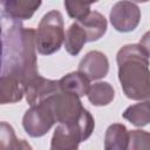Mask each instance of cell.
Returning a JSON list of instances; mask_svg holds the SVG:
<instances>
[{
	"label": "cell",
	"instance_id": "cell-16",
	"mask_svg": "<svg viewBox=\"0 0 150 150\" xmlns=\"http://www.w3.org/2000/svg\"><path fill=\"white\" fill-rule=\"evenodd\" d=\"M87 96L94 105H108L115 97V90L108 82H96L90 86Z\"/></svg>",
	"mask_w": 150,
	"mask_h": 150
},
{
	"label": "cell",
	"instance_id": "cell-18",
	"mask_svg": "<svg viewBox=\"0 0 150 150\" xmlns=\"http://www.w3.org/2000/svg\"><path fill=\"white\" fill-rule=\"evenodd\" d=\"M73 125L80 132L81 138H82V142H84V141H87L91 136V134L94 131V128H95L94 117L91 116V114L87 109H83L82 114L80 115V117L77 118V121L75 123H73Z\"/></svg>",
	"mask_w": 150,
	"mask_h": 150
},
{
	"label": "cell",
	"instance_id": "cell-12",
	"mask_svg": "<svg viewBox=\"0 0 150 150\" xmlns=\"http://www.w3.org/2000/svg\"><path fill=\"white\" fill-rule=\"evenodd\" d=\"M79 23L84 29L88 42L97 41L98 39H101L105 34L108 27V22L104 15L96 11H91L90 14L84 20L79 21Z\"/></svg>",
	"mask_w": 150,
	"mask_h": 150
},
{
	"label": "cell",
	"instance_id": "cell-22",
	"mask_svg": "<svg viewBox=\"0 0 150 150\" xmlns=\"http://www.w3.org/2000/svg\"><path fill=\"white\" fill-rule=\"evenodd\" d=\"M138 45L142 47V49H143L144 53L148 55V57H150V30L146 32V33L142 36V39H141V41H139Z\"/></svg>",
	"mask_w": 150,
	"mask_h": 150
},
{
	"label": "cell",
	"instance_id": "cell-5",
	"mask_svg": "<svg viewBox=\"0 0 150 150\" xmlns=\"http://www.w3.org/2000/svg\"><path fill=\"white\" fill-rule=\"evenodd\" d=\"M55 123L56 120L54 114L46 102L30 107L22 118L23 129L30 137H41L46 135Z\"/></svg>",
	"mask_w": 150,
	"mask_h": 150
},
{
	"label": "cell",
	"instance_id": "cell-6",
	"mask_svg": "<svg viewBox=\"0 0 150 150\" xmlns=\"http://www.w3.org/2000/svg\"><path fill=\"white\" fill-rule=\"evenodd\" d=\"M110 23L117 32L128 33L137 28L141 21V9L131 1L116 2L109 14Z\"/></svg>",
	"mask_w": 150,
	"mask_h": 150
},
{
	"label": "cell",
	"instance_id": "cell-20",
	"mask_svg": "<svg viewBox=\"0 0 150 150\" xmlns=\"http://www.w3.org/2000/svg\"><path fill=\"white\" fill-rule=\"evenodd\" d=\"M64 7L68 15L75 20V22L84 20L90 14V2H80V1H64Z\"/></svg>",
	"mask_w": 150,
	"mask_h": 150
},
{
	"label": "cell",
	"instance_id": "cell-9",
	"mask_svg": "<svg viewBox=\"0 0 150 150\" xmlns=\"http://www.w3.org/2000/svg\"><path fill=\"white\" fill-rule=\"evenodd\" d=\"M2 16H7L12 21L20 22L33 16L41 6L40 0H4L1 1Z\"/></svg>",
	"mask_w": 150,
	"mask_h": 150
},
{
	"label": "cell",
	"instance_id": "cell-2",
	"mask_svg": "<svg viewBox=\"0 0 150 150\" xmlns=\"http://www.w3.org/2000/svg\"><path fill=\"white\" fill-rule=\"evenodd\" d=\"M118 80L124 95L134 101H145L150 94L149 57L139 45H125L117 55Z\"/></svg>",
	"mask_w": 150,
	"mask_h": 150
},
{
	"label": "cell",
	"instance_id": "cell-11",
	"mask_svg": "<svg viewBox=\"0 0 150 150\" xmlns=\"http://www.w3.org/2000/svg\"><path fill=\"white\" fill-rule=\"evenodd\" d=\"M26 94V86L12 76H1L0 79V102L1 104L16 103Z\"/></svg>",
	"mask_w": 150,
	"mask_h": 150
},
{
	"label": "cell",
	"instance_id": "cell-8",
	"mask_svg": "<svg viewBox=\"0 0 150 150\" xmlns=\"http://www.w3.org/2000/svg\"><path fill=\"white\" fill-rule=\"evenodd\" d=\"M61 89L59 81L39 76L26 87V101L30 107L38 105Z\"/></svg>",
	"mask_w": 150,
	"mask_h": 150
},
{
	"label": "cell",
	"instance_id": "cell-17",
	"mask_svg": "<svg viewBox=\"0 0 150 150\" xmlns=\"http://www.w3.org/2000/svg\"><path fill=\"white\" fill-rule=\"evenodd\" d=\"M123 118L136 127H144L150 123V103L141 101L128 107L123 112Z\"/></svg>",
	"mask_w": 150,
	"mask_h": 150
},
{
	"label": "cell",
	"instance_id": "cell-14",
	"mask_svg": "<svg viewBox=\"0 0 150 150\" xmlns=\"http://www.w3.org/2000/svg\"><path fill=\"white\" fill-rule=\"evenodd\" d=\"M59 82L62 90L74 94L77 97H82L87 95L90 88V81L79 70L64 75L62 79L59 80Z\"/></svg>",
	"mask_w": 150,
	"mask_h": 150
},
{
	"label": "cell",
	"instance_id": "cell-10",
	"mask_svg": "<svg viewBox=\"0 0 150 150\" xmlns=\"http://www.w3.org/2000/svg\"><path fill=\"white\" fill-rule=\"evenodd\" d=\"M81 135L73 124H59L53 134L50 150H77Z\"/></svg>",
	"mask_w": 150,
	"mask_h": 150
},
{
	"label": "cell",
	"instance_id": "cell-21",
	"mask_svg": "<svg viewBox=\"0 0 150 150\" xmlns=\"http://www.w3.org/2000/svg\"><path fill=\"white\" fill-rule=\"evenodd\" d=\"M19 139L14 129L7 122H1L0 127V150H16Z\"/></svg>",
	"mask_w": 150,
	"mask_h": 150
},
{
	"label": "cell",
	"instance_id": "cell-3",
	"mask_svg": "<svg viewBox=\"0 0 150 150\" xmlns=\"http://www.w3.org/2000/svg\"><path fill=\"white\" fill-rule=\"evenodd\" d=\"M64 25L59 11L46 13L36 29V50L42 55L56 53L64 42Z\"/></svg>",
	"mask_w": 150,
	"mask_h": 150
},
{
	"label": "cell",
	"instance_id": "cell-4",
	"mask_svg": "<svg viewBox=\"0 0 150 150\" xmlns=\"http://www.w3.org/2000/svg\"><path fill=\"white\" fill-rule=\"evenodd\" d=\"M49 104L54 117L59 124H73L83 111L80 97L74 94L60 90L45 101Z\"/></svg>",
	"mask_w": 150,
	"mask_h": 150
},
{
	"label": "cell",
	"instance_id": "cell-13",
	"mask_svg": "<svg viewBox=\"0 0 150 150\" xmlns=\"http://www.w3.org/2000/svg\"><path fill=\"white\" fill-rule=\"evenodd\" d=\"M129 131L124 124L114 123L108 127L104 136V150H127Z\"/></svg>",
	"mask_w": 150,
	"mask_h": 150
},
{
	"label": "cell",
	"instance_id": "cell-1",
	"mask_svg": "<svg viewBox=\"0 0 150 150\" xmlns=\"http://www.w3.org/2000/svg\"><path fill=\"white\" fill-rule=\"evenodd\" d=\"M1 76L20 80L26 87L40 76L36 59V29L12 21L2 25Z\"/></svg>",
	"mask_w": 150,
	"mask_h": 150
},
{
	"label": "cell",
	"instance_id": "cell-15",
	"mask_svg": "<svg viewBox=\"0 0 150 150\" xmlns=\"http://www.w3.org/2000/svg\"><path fill=\"white\" fill-rule=\"evenodd\" d=\"M86 42H88V39H87V34L84 29L81 27L79 22L71 23L66 32V38H64L66 50L70 55L76 56L81 52Z\"/></svg>",
	"mask_w": 150,
	"mask_h": 150
},
{
	"label": "cell",
	"instance_id": "cell-7",
	"mask_svg": "<svg viewBox=\"0 0 150 150\" xmlns=\"http://www.w3.org/2000/svg\"><path fill=\"white\" fill-rule=\"evenodd\" d=\"M79 71L87 76L89 81L103 79L109 71L108 57L98 50H90L80 61Z\"/></svg>",
	"mask_w": 150,
	"mask_h": 150
},
{
	"label": "cell",
	"instance_id": "cell-23",
	"mask_svg": "<svg viewBox=\"0 0 150 150\" xmlns=\"http://www.w3.org/2000/svg\"><path fill=\"white\" fill-rule=\"evenodd\" d=\"M145 101H146V102H149V103H150V94H149V96H148V98H146V100H145Z\"/></svg>",
	"mask_w": 150,
	"mask_h": 150
},
{
	"label": "cell",
	"instance_id": "cell-19",
	"mask_svg": "<svg viewBox=\"0 0 150 150\" xmlns=\"http://www.w3.org/2000/svg\"><path fill=\"white\" fill-rule=\"evenodd\" d=\"M127 150H150V132L144 130L129 131Z\"/></svg>",
	"mask_w": 150,
	"mask_h": 150
}]
</instances>
